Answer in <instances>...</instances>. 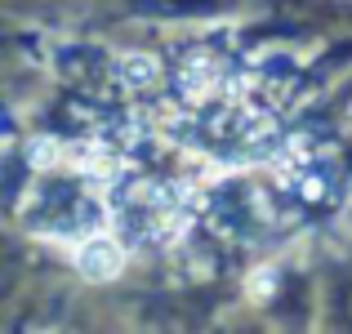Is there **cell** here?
<instances>
[{
    "label": "cell",
    "instance_id": "7a4b0ae2",
    "mask_svg": "<svg viewBox=\"0 0 352 334\" xmlns=\"http://www.w3.org/2000/svg\"><path fill=\"white\" fill-rule=\"evenodd\" d=\"M112 67H116V80L129 94H143V89H152L161 80V58H152V54H120Z\"/></svg>",
    "mask_w": 352,
    "mask_h": 334
},
{
    "label": "cell",
    "instance_id": "277c9868",
    "mask_svg": "<svg viewBox=\"0 0 352 334\" xmlns=\"http://www.w3.org/2000/svg\"><path fill=\"white\" fill-rule=\"evenodd\" d=\"M272 290H276V272H272V267L254 272V281H250V294H254V299H267Z\"/></svg>",
    "mask_w": 352,
    "mask_h": 334
},
{
    "label": "cell",
    "instance_id": "3957f363",
    "mask_svg": "<svg viewBox=\"0 0 352 334\" xmlns=\"http://www.w3.org/2000/svg\"><path fill=\"white\" fill-rule=\"evenodd\" d=\"M27 161H32V170H58L63 143H54V138H32V143H27Z\"/></svg>",
    "mask_w": 352,
    "mask_h": 334
},
{
    "label": "cell",
    "instance_id": "6da1fadb",
    "mask_svg": "<svg viewBox=\"0 0 352 334\" xmlns=\"http://www.w3.org/2000/svg\"><path fill=\"white\" fill-rule=\"evenodd\" d=\"M76 272L94 285L116 281V276L125 272V245H120L116 232H89V236L80 241L76 245Z\"/></svg>",
    "mask_w": 352,
    "mask_h": 334
}]
</instances>
